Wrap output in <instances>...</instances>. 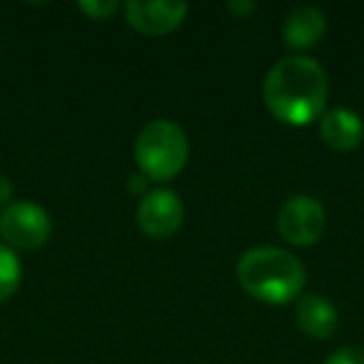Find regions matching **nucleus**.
Instances as JSON below:
<instances>
[{
  "label": "nucleus",
  "instance_id": "f257e3e1",
  "mask_svg": "<svg viewBox=\"0 0 364 364\" xmlns=\"http://www.w3.org/2000/svg\"><path fill=\"white\" fill-rule=\"evenodd\" d=\"M327 73L309 55H287L269 68L262 95L269 112L289 125L317 120L327 102Z\"/></svg>",
  "mask_w": 364,
  "mask_h": 364
},
{
  "label": "nucleus",
  "instance_id": "f03ea898",
  "mask_svg": "<svg viewBox=\"0 0 364 364\" xmlns=\"http://www.w3.org/2000/svg\"><path fill=\"white\" fill-rule=\"evenodd\" d=\"M237 279L252 297L284 304L299 297L304 287V264L282 247H252L237 259Z\"/></svg>",
  "mask_w": 364,
  "mask_h": 364
},
{
  "label": "nucleus",
  "instance_id": "7ed1b4c3",
  "mask_svg": "<svg viewBox=\"0 0 364 364\" xmlns=\"http://www.w3.org/2000/svg\"><path fill=\"white\" fill-rule=\"evenodd\" d=\"M190 152L188 135L167 117L150 120L135 140V160L142 175L152 180H170L185 167Z\"/></svg>",
  "mask_w": 364,
  "mask_h": 364
},
{
  "label": "nucleus",
  "instance_id": "20e7f679",
  "mask_svg": "<svg viewBox=\"0 0 364 364\" xmlns=\"http://www.w3.org/2000/svg\"><path fill=\"white\" fill-rule=\"evenodd\" d=\"M53 220L46 208L18 200L0 210V235L8 245L18 250H38L50 240Z\"/></svg>",
  "mask_w": 364,
  "mask_h": 364
},
{
  "label": "nucleus",
  "instance_id": "39448f33",
  "mask_svg": "<svg viewBox=\"0 0 364 364\" xmlns=\"http://www.w3.org/2000/svg\"><path fill=\"white\" fill-rule=\"evenodd\" d=\"M327 228V213L322 203L312 195H292L284 200L277 213V230L287 242L292 245H314L324 235Z\"/></svg>",
  "mask_w": 364,
  "mask_h": 364
},
{
  "label": "nucleus",
  "instance_id": "423d86ee",
  "mask_svg": "<svg viewBox=\"0 0 364 364\" xmlns=\"http://www.w3.org/2000/svg\"><path fill=\"white\" fill-rule=\"evenodd\" d=\"M182 220H185V205L175 190H150L137 205V225L147 237H172L182 228Z\"/></svg>",
  "mask_w": 364,
  "mask_h": 364
},
{
  "label": "nucleus",
  "instance_id": "0eeeda50",
  "mask_svg": "<svg viewBox=\"0 0 364 364\" xmlns=\"http://www.w3.org/2000/svg\"><path fill=\"white\" fill-rule=\"evenodd\" d=\"M125 16L127 23L145 36H165L185 21L188 6L177 0H130Z\"/></svg>",
  "mask_w": 364,
  "mask_h": 364
},
{
  "label": "nucleus",
  "instance_id": "6e6552de",
  "mask_svg": "<svg viewBox=\"0 0 364 364\" xmlns=\"http://www.w3.org/2000/svg\"><path fill=\"white\" fill-rule=\"evenodd\" d=\"M297 327L312 339H329L339 327V312L322 294H302L294 304Z\"/></svg>",
  "mask_w": 364,
  "mask_h": 364
},
{
  "label": "nucleus",
  "instance_id": "1a4fd4ad",
  "mask_svg": "<svg viewBox=\"0 0 364 364\" xmlns=\"http://www.w3.org/2000/svg\"><path fill=\"white\" fill-rule=\"evenodd\" d=\"M319 137L334 150H354L364 137V122L349 107H332L319 117Z\"/></svg>",
  "mask_w": 364,
  "mask_h": 364
},
{
  "label": "nucleus",
  "instance_id": "9d476101",
  "mask_svg": "<svg viewBox=\"0 0 364 364\" xmlns=\"http://www.w3.org/2000/svg\"><path fill=\"white\" fill-rule=\"evenodd\" d=\"M324 28H327V18L317 6H297L284 21L282 41L292 50H304L324 36Z\"/></svg>",
  "mask_w": 364,
  "mask_h": 364
},
{
  "label": "nucleus",
  "instance_id": "9b49d317",
  "mask_svg": "<svg viewBox=\"0 0 364 364\" xmlns=\"http://www.w3.org/2000/svg\"><path fill=\"white\" fill-rule=\"evenodd\" d=\"M23 279V267L18 255L8 245H0V302L16 294Z\"/></svg>",
  "mask_w": 364,
  "mask_h": 364
},
{
  "label": "nucleus",
  "instance_id": "f8f14e48",
  "mask_svg": "<svg viewBox=\"0 0 364 364\" xmlns=\"http://www.w3.org/2000/svg\"><path fill=\"white\" fill-rule=\"evenodd\" d=\"M77 8H80L85 16L95 18V21H105V18H110L120 6H117L115 0H80Z\"/></svg>",
  "mask_w": 364,
  "mask_h": 364
},
{
  "label": "nucleus",
  "instance_id": "ddd939ff",
  "mask_svg": "<svg viewBox=\"0 0 364 364\" xmlns=\"http://www.w3.org/2000/svg\"><path fill=\"white\" fill-rule=\"evenodd\" d=\"M324 364H364V347H357V344L342 347L329 354Z\"/></svg>",
  "mask_w": 364,
  "mask_h": 364
},
{
  "label": "nucleus",
  "instance_id": "4468645a",
  "mask_svg": "<svg viewBox=\"0 0 364 364\" xmlns=\"http://www.w3.org/2000/svg\"><path fill=\"white\" fill-rule=\"evenodd\" d=\"M13 193H16V188H13V182L8 180L6 175H0V208H8V205H11Z\"/></svg>",
  "mask_w": 364,
  "mask_h": 364
},
{
  "label": "nucleus",
  "instance_id": "2eb2a0df",
  "mask_svg": "<svg viewBox=\"0 0 364 364\" xmlns=\"http://www.w3.org/2000/svg\"><path fill=\"white\" fill-rule=\"evenodd\" d=\"M228 8L232 13H240V16H245V13H252L255 11V3H252V0H245V3H235V0H230Z\"/></svg>",
  "mask_w": 364,
  "mask_h": 364
}]
</instances>
